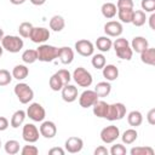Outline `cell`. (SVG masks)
I'll return each instance as SVG.
<instances>
[{
    "mask_svg": "<svg viewBox=\"0 0 155 155\" xmlns=\"http://www.w3.org/2000/svg\"><path fill=\"white\" fill-rule=\"evenodd\" d=\"M25 117H27V113H25L24 110H21V109H19V110L15 111V113L12 114V116H11V121H10L11 127H13V128H18V127L24 122Z\"/></svg>",
    "mask_w": 155,
    "mask_h": 155,
    "instance_id": "24",
    "label": "cell"
},
{
    "mask_svg": "<svg viewBox=\"0 0 155 155\" xmlns=\"http://www.w3.org/2000/svg\"><path fill=\"white\" fill-rule=\"evenodd\" d=\"M39 137H40V131L38 130V127L34 125V124H25L23 126V130H22V138L31 144V143H35L39 140Z\"/></svg>",
    "mask_w": 155,
    "mask_h": 155,
    "instance_id": "8",
    "label": "cell"
},
{
    "mask_svg": "<svg viewBox=\"0 0 155 155\" xmlns=\"http://www.w3.org/2000/svg\"><path fill=\"white\" fill-rule=\"evenodd\" d=\"M4 149L7 154L10 155H15L17 153H19V142L16 140V139H10L5 143L4 145Z\"/></svg>",
    "mask_w": 155,
    "mask_h": 155,
    "instance_id": "33",
    "label": "cell"
},
{
    "mask_svg": "<svg viewBox=\"0 0 155 155\" xmlns=\"http://www.w3.org/2000/svg\"><path fill=\"white\" fill-rule=\"evenodd\" d=\"M133 0H117L116 4L117 8H133Z\"/></svg>",
    "mask_w": 155,
    "mask_h": 155,
    "instance_id": "43",
    "label": "cell"
},
{
    "mask_svg": "<svg viewBox=\"0 0 155 155\" xmlns=\"http://www.w3.org/2000/svg\"><path fill=\"white\" fill-rule=\"evenodd\" d=\"M147 120L150 125H155V109H150L147 114Z\"/></svg>",
    "mask_w": 155,
    "mask_h": 155,
    "instance_id": "45",
    "label": "cell"
},
{
    "mask_svg": "<svg viewBox=\"0 0 155 155\" xmlns=\"http://www.w3.org/2000/svg\"><path fill=\"white\" fill-rule=\"evenodd\" d=\"M101 12H102V15H103L105 18L110 19V18H114V17L116 16V13H117V7H116V5L113 4V2H104V4L102 5V7H101Z\"/></svg>",
    "mask_w": 155,
    "mask_h": 155,
    "instance_id": "22",
    "label": "cell"
},
{
    "mask_svg": "<svg viewBox=\"0 0 155 155\" xmlns=\"http://www.w3.org/2000/svg\"><path fill=\"white\" fill-rule=\"evenodd\" d=\"M64 153H65V150L61 147H54V148H51L48 150L50 155H64Z\"/></svg>",
    "mask_w": 155,
    "mask_h": 155,
    "instance_id": "44",
    "label": "cell"
},
{
    "mask_svg": "<svg viewBox=\"0 0 155 155\" xmlns=\"http://www.w3.org/2000/svg\"><path fill=\"white\" fill-rule=\"evenodd\" d=\"M109 153H110L111 155H125V154L127 153V150H126L125 145H122V144H120V143H116V144L111 145Z\"/></svg>",
    "mask_w": 155,
    "mask_h": 155,
    "instance_id": "39",
    "label": "cell"
},
{
    "mask_svg": "<svg viewBox=\"0 0 155 155\" xmlns=\"http://www.w3.org/2000/svg\"><path fill=\"white\" fill-rule=\"evenodd\" d=\"M127 122H128V125L132 126V127H138V126H140L142 122H143V115H142V113L138 111V110H132V111H130L128 115H127Z\"/></svg>",
    "mask_w": 155,
    "mask_h": 155,
    "instance_id": "25",
    "label": "cell"
},
{
    "mask_svg": "<svg viewBox=\"0 0 155 155\" xmlns=\"http://www.w3.org/2000/svg\"><path fill=\"white\" fill-rule=\"evenodd\" d=\"M133 8H117V17L121 23H131L133 16Z\"/></svg>",
    "mask_w": 155,
    "mask_h": 155,
    "instance_id": "31",
    "label": "cell"
},
{
    "mask_svg": "<svg viewBox=\"0 0 155 155\" xmlns=\"http://www.w3.org/2000/svg\"><path fill=\"white\" fill-rule=\"evenodd\" d=\"M137 138H138V132H137L134 128H128V130H126V131L122 133V136H121L122 143H124V144H127V145L134 143V142L137 140Z\"/></svg>",
    "mask_w": 155,
    "mask_h": 155,
    "instance_id": "29",
    "label": "cell"
},
{
    "mask_svg": "<svg viewBox=\"0 0 155 155\" xmlns=\"http://www.w3.org/2000/svg\"><path fill=\"white\" fill-rule=\"evenodd\" d=\"M61 92H62V99L67 103H73L74 101H76V98L79 96L78 87L74 86V85H70V84L64 85L62 87Z\"/></svg>",
    "mask_w": 155,
    "mask_h": 155,
    "instance_id": "16",
    "label": "cell"
},
{
    "mask_svg": "<svg viewBox=\"0 0 155 155\" xmlns=\"http://www.w3.org/2000/svg\"><path fill=\"white\" fill-rule=\"evenodd\" d=\"M91 64H92V65H93V68H96V69H102V68L107 64V59H105L104 54H102V53L92 54Z\"/></svg>",
    "mask_w": 155,
    "mask_h": 155,
    "instance_id": "35",
    "label": "cell"
},
{
    "mask_svg": "<svg viewBox=\"0 0 155 155\" xmlns=\"http://www.w3.org/2000/svg\"><path fill=\"white\" fill-rule=\"evenodd\" d=\"M48 25H50V29H52L53 31H62L65 27V21L62 16L54 15V16L51 17Z\"/></svg>",
    "mask_w": 155,
    "mask_h": 155,
    "instance_id": "21",
    "label": "cell"
},
{
    "mask_svg": "<svg viewBox=\"0 0 155 155\" xmlns=\"http://www.w3.org/2000/svg\"><path fill=\"white\" fill-rule=\"evenodd\" d=\"M27 0H10V2L12 4V5H22V4H24Z\"/></svg>",
    "mask_w": 155,
    "mask_h": 155,
    "instance_id": "50",
    "label": "cell"
},
{
    "mask_svg": "<svg viewBox=\"0 0 155 155\" xmlns=\"http://www.w3.org/2000/svg\"><path fill=\"white\" fill-rule=\"evenodd\" d=\"M64 148L68 153L70 154H76V153H80L84 148V140L79 137H75V136H71L69 137L65 143H64Z\"/></svg>",
    "mask_w": 155,
    "mask_h": 155,
    "instance_id": "13",
    "label": "cell"
},
{
    "mask_svg": "<svg viewBox=\"0 0 155 155\" xmlns=\"http://www.w3.org/2000/svg\"><path fill=\"white\" fill-rule=\"evenodd\" d=\"M1 46L10 53H17L23 48L24 42L23 39L17 35H5L1 40Z\"/></svg>",
    "mask_w": 155,
    "mask_h": 155,
    "instance_id": "3",
    "label": "cell"
},
{
    "mask_svg": "<svg viewBox=\"0 0 155 155\" xmlns=\"http://www.w3.org/2000/svg\"><path fill=\"white\" fill-rule=\"evenodd\" d=\"M22 155H38L39 154V149L35 145H24L21 150Z\"/></svg>",
    "mask_w": 155,
    "mask_h": 155,
    "instance_id": "42",
    "label": "cell"
},
{
    "mask_svg": "<svg viewBox=\"0 0 155 155\" xmlns=\"http://www.w3.org/2000/svg\"><path fill=\"white\" fill-rule=\"evenodd\" d=\"M154 153L151 147H134L130 150L131 155H154Z\"/></svg>",
    "mask_w": 155,
    "mask_h": 155,
    "instance_id": "36",
    "label": "cell"
},
{
    "mask_svg": "<svg viewBox=\"0 0 155 155\" xmlns=\"http://www.w3.org/2000/svg\"><path fill=\"white\" fill-rule=\"evenodd\" d=\"M13 92L16 94V97L18 98V101L22 104H28L29 102H31V99L34 98V91L31 90V87L25 84V82H19L15 86Z\"/></svg>",
    "mask_w": 155,
    "mask_h": 155,
    "instance_id": "5",
    "label": "cell"
},
{
    "mask_svg": "<svg viewBox=\"0 0 155 155\" xmlns=\"http://www.w3.org/2000/svg\"><path fill=\"white\" fill-rule=\"evenodd\" d=\"M28 75H29V69L24 64H17L12 69V78L17 80H24Z\"/></svg>",
    "mask_w": 155,
    "mask_h": 155,
    "instance_id": "27",
    "label": "cell"
},
{
    "mask_svg": "<svg viewBox=\"0 0 155 155\" xmlns=\"http://www.w3.org/2000/svg\"><path fill=\"white\" fill-rule=\"evenodd\" d=\"M12 81V74L6 69H0V86H7Z\"/></svg>",
    "mask_w": 155,
    "mask_h": 155,
    "instance_id": "38",
    "label": "cell"
},
{
    "mask_svg": "<svg viewBox=\"0 0 155 155\" xmlns=\"http://www.w3.org/2000/svg\"><path fill=\"white\" fill-rule=\"evenodd\" d=\"M139 54H140V61L144 64H148V65L155 64V48L154 47H148Z\"/></svg>",
    "mask_w": 155,
    "mask_h": 155,
    "instance_id": "23",
    "label": "cell"
},
{
    "mask_svg": "<svg viewBox=\"0 0 155 155\" xmlns=\"http://www.w3.org/2000/svg\"><path fill=\"white\" fill-rule=\"evenodd\" d=\"M145 21H147V16H145V12L143 10H136L133 11V16H132V21L131 23L136 27H142L145 24Z\"/></svg>",
    "mask_w": 155,
    "mask_h": 155,
    "instance_id": "30",
    "label": "cell"
},
{
    "mask_svg": "<svg viewBox=\"0 0 155 155\" xmlns=\"http://www.w3.org/2000/svg\"><path fill=\"white\" fill-rule=\"evenodd\" d=\"M39 131H40V136H42L47 139H51L57 134V126L53 121H50V120L41 121Z\"/></svg>",
    "mask_w": 155,
    "mask_h": 155,
    "instance_id": "15",
    "label": "cell"
},
{
    "mask_svg": "<svg viewBox=\"0 0 155 155\" xmlns=\"http://www.w3.org/2000/svg\"><path fill=\"white\" fill-rule=\"evenodd\" d=\"M92 110H93V114L97 116V117H101V119H105L107 116V113H108V108H109V104L104 101H97L93 105H92Z\"/></svg>",
    "mask_w": 155,
    "mask_h": 155,
    "instance_id": "19",
    "label": "cell"
},
{
    "mask_svg": "<svg viewBox=\"0 0 155 155\" xmlns=\"http://www.w3.org/2000/svg\"><path fill=\"white\" fill-rule=\"evenodd\" d=\"M103 76L107 79V81H114L119 78V69L114 64H105L103 68Z\"/></svg>",
    "mask_w": 155,
    "mask_h": 155,
    "instance_id": "20",
    "label": "cell"
},
{
    "mask_svg": "<svg viewBox=\"0 0 155 155\" xmlns=\"http://www.w3.org/2000/svg\"><path fill=\"white\" fill-rule=\"evenodd\" d=\"M148 21H149V27H150V29L155 30V13H151L150 17L148 18Z\"/></svg>",
    "mask_w": 155,
    "mask_h": 155,
    "instance_id": "48",
    "label": "cell"
},
{
    "mask_svg": "<svg viewBox=\"0 0 155 155\" xmlns=\"http://www.w3.org/2000/svg\"><path fill=\"white\" fill-rule=\"evenodd\" d=\"M58 51L59 48L53 46V45H48V44H41L38 48V59L40 62H52L56 58H58Z\"/></svg>",
    "mask_w": 155,
    "mask_h": 155,
    "instance_id": "2",
    "label": "cell"
},
{
    "mask_svg": "<svg viewBox=\"0 0 155 155\" xmlns=\"http://www.w3.org/2000/svg\"><path fill=\"white\" fill-rule=\"evenodd\" d=\"M98 98L99 97L97 96L94 90H85L79 97V104L81 108H90L98 101Z\"/></svg>",
    "mask_w": 155,
    "mask_h": 155,
    "instance_id": "12",
    "label": "cell"
},
{
    "mask_svg": "<svg viewBox=\"0 0 155 155\" xmlns=\"http://www.w3.org/2000/svg\"><path fill=\"white\" fill-rule=\"evenodd\" d=\"M1 147H2V143H1V139H0V149H1Z\"/></svg>",
    "mask_w": 155,
    "mask_h": 155,
    "instance_id": "53",
    "label": "cell"
},
{
    "mask_svg": "<svg viewBox=\"0 0 155 155\" xmlns=\"http://www.w3.org/2000/svg\"><path fill=\"white\" fill-rule=\"evenodd\" d=\"M113 47L115 50V53L119 58L125 59V61H131L132 56H133V51L130 46V42L127 41V39L125 38H117L114 42H113Z\"/></svg>",
    "mask_w": 155,
    "mask_h": 155,
    "instance_id": "1",
    "label": "cell"
},
{
    "mask_svg": "<svg viewBox=\"0 0 155 155\" xmlns=\"http://www.w3.org/2000/svg\"><path fill=\"white\" fill-rule=\"evenodd\" d=\"M56 74L62 79V81H63V84H64V85L69 84V82H70V80H71V74H70V71H69L68 69H59Z\"/></svg>",
    "mask_w": 155,
    "mask_h": 155,
    "instance_id": "41",
    "label": "cell"
},
{
    "mask_svg": "<svg viewBox=\"0 0 155 155\" xmlns=\"http://www.w3.org/2000/svg\"><path fill=\"white\" fill-rule=\"evenodd\" d=\"M31 29H33V24L30 22H22L18 27V33L22 38H29Z\"/></svg>",
    "mask_w": 155,
    "mask_h": 155,
    "instance_id": "37",
    "label": "cell"
},
{
    "mask_svg": "<svg viewBox=\"0 0 155 155\" xmlns=\"http://www.w3.org/2000/svg\"><path fill=\"white\" fill-rule=\"evenodd\" d=\"M71 78L74 79V81L80 87H90L92 85V81H93L92 74L87 69H85L84 67L75 68V70L73 71Z\"/></svg>",
    "mask_w": 155,
    "mask_h": 155,
    "instance_id": "4",
    "label": "cell"
},
{
    "mask_svg": "<svg viewBox=\"0 0 155 155\" xmlns=\"http://www.w3.org/2000/svg\"><path fill=\"white\" fill-rule=\"evenodd\" d=\"M125 115H126V107H125V104L121 103V102H117V103L109 104L105 119L109 120V121H116V120L124 119Z\"/></svg>",
    "mask_w": 155,
    "mask_h": 155,
    "instance_id": "6",
    "label": "cell"
},
{
    "mask_svg": "<svg viewBox=\"0 0 155 155\" xmlns=\"http://www.w3.org/2000/svg\"><path fill=\"white\" fill-rule=\"evenodd\" d=\"M111 46H113V41L111 39H109V36H99L96 40V47L101 52H108L111 48Z\"/></svg>",
    "mask_w": 155,
    "mask_h": 155,
    "instance_id": "26",
    "label": "cell"
},
{
    "mask_svg": "<svg viewBox=\"0 0 155 155\" xmlns=\"http://www.w3.org/2000/svg\"><path fill=\"white\" fill-rule=\"evenodd\" d=\"M27 116L35 121V122H41L45 120V116H46V111L44 109V107L40 104V103H31L29 104L28 109H27Z\"/></svg>",
    "mask_w": 155,
    "mask_h": 155,
    "instance_id": "7",
    "label": "cell"
},
{
    "mask_svg": "<svg viewBox=\"0 0 155 155\" xmlns=\"http://www.w3.org/2000/svg\"><path fill=\"white\" fill-rule=\"evenodd\" d=\"M2 53H4V48H2V46L0 45V57L2 56Z\"/></svg>",
    "mask_w": 155,
    "mask_h": 155,
    "instance_id": "52",
    "label": "cell"
},
{
    "mask_svg": "<svg viewBox=\"0 0 155 155\" xmlns=\"http://www.w3.org/2000/svg\"><path fill=\"white\" fill-rule=\"evenodd\" d=\"M130 46H131L133 52L140 53V52H143L144 50H147L149 47V42H148V40L144 36H134L132 39Z\"/></svg>",
    "mask_w": 155,
    "mask_h": 155,
    "instance_id": "17",
    "label": "cell"
},
{
    "mask_svg": "<svg viewBox=\"0 0 155 155\" xmlns=\"http://www.w3.org/2000/svg\"><path fill=\"white\" fill-rule=\"evenodd\" d=\"M111 91V85L109 81H101L96 85L94 92L97 93L98 97H107Z\"/></svg>",
    "mask_w": 155,
    "mask_h": 155,
    "instance_id": "28",
    "label": "cell"
},
{
    "mask_svg": "<svg viewBox=\"0 0 155 155\" xmlns=\"http://www.w3.org/2000/svg\"><path fill=\"white\" fill-rule=\"evenodd\" d=\"M22 61L25 64H33L34 62L38 61V52L36 50L33 48H28L22 53Z\"/></svg>",
    "mask_w": 155,
    "mask_h": 155,
    "instance_id": "32",
    "label": "cell"
},
{
    "mask_svg": "<svg viewBox=\"0 0 155 155\" xmlns=\"http://www.w3.org/2000/svg\"><path fill=\"white\" fill-rule=\"evenodd\" d=\"M75 51L82 57H90L94 52V45L90 40L81 39L75 42Z\"/></svg>",
    "mask_w": 155,
    "mask_h": 155,
    "instance_id": "11",
    "label": "cell"
},
{
    "mask_svg": "<svg viewBox=\"0 0 155 155\" xmlns=\"http://www.w3.org/2000/svg\"><path fill=\"white\" fill-rule=\"evenodd\" d=\"M48 85H50L51 90H52V91H56V92L61 91V90H62V87L64 86V84H63L62 79H61L56 73L50 78V80H48Z\"/></svg>",
    "mask_w": 155,
    "mask_h": 155,
    "instance_id": "34",
    "label": "cell"
},
{
    "mask_svg": "<svg viewBox=\"0 0 155 155\" xmlns=\"http://www.w3.org/2000/svg\"><path fill=\"white\" fill-rule=\"evenodd\" d=\"M10 126V122L5 117V116H0V132L7 130V127Z\"/></svg>",
    "mask_w": 155,
    "mask_h": 155,
    "instance_id": "47",
    "label": "cell"
},
{
    "mask_svg": "<svg viewBox=\"0 0 155 155\" xmlns=\"http://www.w3.org/2000/svg\"><path fill=\"white\" fill-rule=\"evenodd\" d=\"M29 39L35 44H44L50 39V30L45 27H33Z\"/></svg>",
    "mask_w": 155,
    "mask_h": 155,
    "instance_id": "10",
    "label": "cell"
},
{
    "mask_svg": "<svg viewBox=\"0 0 155 155\" xmlns=\"http://www.w3.org/2000/svg\"><path fill=\"white\" fill-rule=\"evenodd\" d=\"M5 36V34H4V30L0 28V42H1V40H2V38Z\"/></svg>",
    "mask_w": 155,
    "mask_h": 155,
    "instance_id": "51",
    "label": "cell"
},
{
    "mask_svg": "<svg viewBox=\"0 0 155 155\" xmlns=\"http://www.w3.org/2000/svg\"><path fill=\"white\" fill-rule=\"evenodd\" d=\"M140 6H142V10L144 12L153 13L155 11V0H142Z\"/></svg>",
    "mask_w": 155,
    "mask_h": 155,
    "instance_id": "40",
    "label": "cell"
},
{
    "mask_svg": "<svg viewBox=\"0 0 155 155\" xmlns=\"http://www.w3.org/2000/svg\"><path fill=\"white\" fill-rule=\"evenodd\" d=\"M101 139L103 143L105 144H110V143H114L119 137H120V130L117 126L115 125H110V126H107L104 127L102 131H101Z\"/></svg>",
    "mask_w": 155,
    "mask_h": 155,
    "instance_id": "9",
    "label": "cell"
},
{
    "mask_svg": "<svg viewBox=\"0 0 155 155\" xmlns=\"http://www.w3.org/2000/svg\"><path fill=\"white\" fill-rule=\"evenodd\" d=\"M29 1L35 6H41V5H44L46 2V0H29Z\"/></svg>",
    "mask_w": 155,
    "mask_h": 155,
    "instance_id": "49",
    "label": "cell"
},
{
    "mask_svg": "<svg viewBox=\"0 0 155 155\" xmlns=\"http://www.w3.org/2000/svg\"><path fill=\"white\" fill-rule=\"evenodd\" d=\"M109 150L104 147V145H99L94 149V155H108Z\"/></svg>",
    "mask_w": 155,
    "mask_h": 155,
    "instance_id": "46",
    "label": "cell"
},
{
    "mask_svg": "<svg viewBox=\"0 0 155 155\" xmlns=\"http://www.w3.org/2000/svg\"><path fill=\"white\" fill-rule=\"evenodd\" d=\"M124 31V27L120 22L117 21H109L104 24V33L107 36H113V38H119Z\"/></svg>",
    "mask_w": 155,
    "mask_h": 155,
    "instance_id": "14",
    "label": "cell"
},
{
    "mask_svg": "<svg viewBox=\"0 0 155 155\" xmlns=\"http://www.w3.org/2000/svg\"><path fill=\"white\" fill-rule=\"evenodd\" d=\"M58 58H59V61L62 62V64H64V65L70 64V63L74 61V51H73V48H70L69 46L59 47Z\"/></svg>",
    "mask_w": 155,
    "mask_h": 155,
    "instance_id": "18",
    "label": "cell"
}]
</instances>
